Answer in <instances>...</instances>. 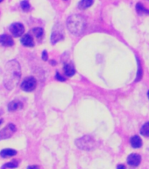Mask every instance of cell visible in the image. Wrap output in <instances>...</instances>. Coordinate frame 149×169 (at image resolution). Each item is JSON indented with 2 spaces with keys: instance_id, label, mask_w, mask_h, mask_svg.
I'll list each match as a JSON object with an SVG mask.
<instances>
[{
  "instance_id": "6da1fadb",
  "label": "cell",
  "mask_w": 149,
  "mask_h": 169,
  "mask_svg": "<svg viewBox=\"0 0 149 169\" xmlns=\"http://www.w3.org/2000/svg\"><path fill=\"white\" fill-rule=\"evenodd\" d=\"M21 77V68L17 60L7 62L4 71V85L8 90L15 87Z\"/></svg>"
},
{
  "instance_id": "7a4b0ae2",
  "label": "cell",
  "mask_w": 149,
  "mask_h": 169,
  "mask_svg": "<svg viewBox=\"0 0 149 169\" xmlns=\"http://www.w3.org/2000/svg\"><path fill=\"white\" fill-rule=\"evenodd\" d=\"M67 26L71 33H74V34H80L85 29V20L80 15L74 14V15H71L68 19Z\"/></svg>"
},
{
  "instance_id": "3957f363",
  "label": "cell",
  "mask_w": 149,
  "mask_h": 169,
  "mask_svg": "<svg viewBox=\"0 0 149 169\" xmlns=\"http://www.w3.org/2000/svg\"><path fill=\"white\" fill-rule=\"evenodd\" d=\"M75 145L82 150H87V151L94 149L96 145L95 139L92 136H83L79 139H77L75 142Z\"/></svg>"
},
{
  "instance_id": "277c9868",
  "label": "cell",
  "mask_w": 149,
  "mask_h": 169,
  "mask_svg": "<svg viewBox=\"0 0 149 169\" xmlns=\"http://www.w3.org/2000/svg\"><path fill=\"white\" fill-rule=\"evenodd\" d=\"M37 86V80L34 77H27L25 78V80L22 82L21 89L25 92H32L33 91Z\"/></svg>"
},
{
  "instance_id": "5b68a950",
  "label": "cell",
  "mask_w": 149,
  "mask_h": 169,
  "mask_svg": "<svg viewBox=\"0 0 149 169\" xmlns=\"http://www.w3.org/2000/svg\"><path fill=\"white\" fill-rule=\"evenodd\" d=\"M17 131V128L15 124L13 123H9L8 125H6L4 129H2L0 131V141L4 140V139H8L11 137L13 135V133H15Z\"/></svg>"
},
{
  "instance_id": "8992f818",
  "label": "cell",
  "mask_w": 149,
  "mask_h": 169,
  "mask_svg": "<svg viewBox=\"0 0 149 169\" xmlns=\"http://www.w3.org/2000/svg\"><path fill=\"white\" fill-rule=\"evenodd\" d=\"M10 31L14 37H19L25 32V27L21 23H13L10 27Z\"/></svg>"
},
{
  "instance_id": "52a82bcc",
  "label": "cell",
  "mask_w": 149,
  "mask_h": 169,
  "mask_svg": "<svg viewBox=\"0 0 149 169\" xmlns=\"http://www.w3.org/2000/svg\"><path fill=\"white\" fill-rule=\"evenodd\" d=\"M63 37L64 34L62 27H59V28L54 27L53 33H52V35H51V42H52V43L54 44L60 42V41H62V40H63Z\"/></svg>"
},
{
  "instance_id": "ba28073f",
  "label": "cell",
  "mask_w": 149,
  "mask_h": 169,
  "mask_svg": "<svg viewBox=\"0 0 149 169\" xmlns=\"http://www.w3.org/2000/svg\"><path fill=\"white\" fill-rule=\"evenodd\" d=\"M0 44L4 47H11L14 45V41L8 34H0Z\"/></svg>"
},
{
  "instance_id": "9c48e42d",
  "label": "cell",
  "mask_w": 149,
  "mask_h": 169,
  "mask_svg": "<svg viewBox=\"0 0 149 169\" xmlns=\"http://www.w3.org/2000/svg\"><path fill=\"white\" fill-rule=\"evenodd\" d=\"M141 161V158L140 156L137 154V153H133L131 155H129L127 158V162L129 165L133 166V167H137L140 164Z\"/></svg>"
},
{
  "instance_id": "30bf717a",
  "label": "cell",
  "mask_w": 149,
  "mask_h": 169,
  "mask_svg": "<svg viewBox=\"0 0 149 169\" xmlns=\"http://www.w3.org/2000/svg\"><path fill=\"white\" fill-rule=\"evenodd\" d=\"M22 108H23V103L20 100H14L8 104V110L10 112H15L17 110L21 109Z\"/></svg>"
},
{
  "instance_id": "8fae6325",
  "label": "cell",
  "mask_w": 149,
  "mask_h": 169,
  "mask_svg": "<svg viewBox=\"0 0 149 169\" xmlns=\"http://www.w3.org/2000/svg\"><path fill=\"white\" fill-rule=\"evenodd\" d=\"M20 42L23 46L25 47H33L34 46V42H33V39L32 37L29 34V33H27L25 34L23 37H21L20 39Z\"/></svg>"
},
{
  "instance_id": "7c38bea8",
  "label": "cell",
  "mask_w": 149,
  "mask_h": 169,
  "mask_svg": "<svg viewBox=\"0 0 149 169\" xmlns=\"http://www.w3.org/2000/svg\"><path fill=\"white\" fill-rule=\"evenodd\" d=\"M17 154V151L16 150H13V149H9V148H7V149H4V150H2L1 152H0V156L2 157V158H11L12 156H15Z\"/></svg>"
},
{
  "instance_id": "4fadbf2b",
  "label": "cell",
  "mask_w": 149,
  "mask_h": 169,
  "mask_svg": "<svg viewBox=\"0 0 149 169\" xmlns=\"http://www.w3.org/2000/svg\"><path fill=\"white\" fill-rule=\"evenodd\" d=\"M94 4V0H81L78 4V7L81 10H85L91 7Z\"/></svg>"
},
{
  "instance_id": "5bb4252c",
  "label": "cell",
  "mask_w": 149,
  "mask_h": 169,
  "mask_svg": "<svg viewBox=\"0 0 149 169\" xmlns=\"http://www.w3.org/2000/svg\"><path fill=\"white\" fill-rule=\"evenodd\" d=\"M63 71H64V73H65V75L68 77L74 76V72H75L74 67L71 65V64H65V65H64Z\"/></svg>"
},
{
  "instance_id": "9a60e30c",
  "label": "cell",
  "mask_w": 149,
  "mask_h": 169,
  "mask_svg": "<svg viewBox=\"0 0 149 169\" xmlns=\"http://www.w3.org/2000/svg\"><path fill=\"white\" fill-rule=\"evenodd\" d=\"M131 145L133 148H139L142 145V141L138 136H134L131 138Z\"/></svg>"
},
{
  "instance_id": "2e32d148",
  "label": "cell",
  "mask_w": 149,
  "mask_h": 169,
  "mask_svg": "<svg viewBox=\"0 0 149 169\" xmlns=\"http://www.w3.org/2000/svg\"><path fill=\"white\" fill-rule=\"evenodd\" d=\"M19 160H17V159H14V160H11V161H10V162H8V163L3 165V166H2V167H1V169L17 168V167H19Z\"/></svg>"
},
{
  "instance_id": "e0dca14e",
  "label": "cell",
  "mask_w": 149,
  "mask_h": 169,
  "mask_svg": "<svg viewBox=\"0 0 149 169\" xmlns=\"http://www.w3.org/2000/svg\"><path fill=\"white\" fill-rule=\"evenodd\" d=\"M32 33L37 37L38 39H41L44 35V30L41 27H34L32 28Z\"/></svg>"
},
{
  "instance_id": "ac0fdd59",
  "label": "cell",
  "mask_w": 149,
  "mask_h": 169,
  "mask_svg": "<svg viewBox=\"0 0 149 169\" xmlns=\"http://www.w3.org/2000/svg\"><path fill=\"white\" fill-rule=\"evenodd\" d=\"M140 133L144 136H149V122H147L142 126V128L140 130Z\"/></svg>"
},
{
  "instance_id": "d6986e66",
  "label": "cell",
  "mask_w": 149,
  "mask_h": 169,
  "mask_svg": "<svg viewBox=\"0 0 149 169\" xmlns=\"http://www.w3.org/2000/svg\"><path fill=\"white\" fill-rule=\"evenodd\" d=\"M20 7L22 8V10L24 11H28L31 9V6L29 4V2L27 0H23L20 3Z\"/></svg>"
},
{
  "instance_id": "ffe728a7",
  "label": "cell",
  "mask_w": 149,
  "mask_h": 169,
  "mask_svg": "<svg viewBox=\"0 0 149 169\" xmlns=\"http://www.w3.org/2000/svg\"><path fill=\"white\" fill-rule=\"evenodd\" d=\"M137 11H138V12H145V13H149V11L148 10H146L145 8H144V6H142V5H140V4H138L137 5Z\"/></svg>"
},
{
  "instance_id": "44dd1931",
  "label": "cell",
  "mask_w": 149,
  "mask_h": 169,
  "mask_svg": "<svg viewBox=\"0 0 149 169\" xmlns=\"http://www.w3.org/2000/svg\"><path fill=\"white\" fill-rule=\"evenodd\" d=\"M42 59L44 61L48 60V52L46 50H44L42 53Z\"/></svg>"
},
{
  "instance_id": "7402d4cb",
  "label": "cell",
  "mask_w": 149,
  "mask_h": 169,
  "mask_svg": "<svg viewBox=\"0 0 149 169\" xmlns=\"http://www.w3.org/2000/svg\"><path fill=\"white\" fill-rule=\"evenodd\" d=\"M55 78H56V79H58V80H61V81H65V78H64L63 77H62L59 73H57L56 75H55Z\"/></svg>"
},
{
  "instance_id": "603a6c76",
  "label": "cell",
  "mask_w": 149,
  "mask_h": 169,
  "mask_svg": "<svg viewBox=\"0 0 149 169\" xmlns=\"http://www.w3.org/2000/svg\"><path fill=\"white\" fill-rule=\"evenodd\" d=\"M27 169H40V167H38V166H35V165H33V166H30V167H28Z\"/></svg>"
},
{
  "instance_id": "cb8c5ba5",
  "label": "cell",
  "mask_w": 149,
  "mask_h": 169,
  "mask_svg": "<svg viewBox=\"0 0 149 169\" xmlns=\"http://www.w3.org/2000/svg\"><path fill=\"white\" fill-rule=\"evenodd\" d=\"M117 169H126V167H125L124 165H118Z\"/></svg>"
},
{
  "instance_id": "d4e9b609",
  "label": "cell",
  "mask_w": 149,
  "mask_h": 169,
  "mask_svg": "<svg viewBox=\"0 0 149 169\" xmlns=\"http://www.w3.org/2000/svg\"><path fill=\"white\" fill-rule=\"evenodd\" d=\"M50 63H51V64H52V65H55V64H56V63H55V61H50Z\"/></svg>"
},
{
  "instance_id": "484cf974",
  "label": "cell",
  "mask_w": 149,
  "mask_h": 169,
  "mask_svg": "<svg viewBox=\"0 0 149 169\" xmlns=\"http://www.w3.org/2000/svg\"><path fill=\"white\" fill-rule=\"evenodd\" d=\"M2 122H3V120H2V119H0V124H1Z\"/></svg>"
},
{
  "instance_id": "4316f807",
  "label": "cell",
  "mask_w": 149,
  "mask_h": 169,
  "mask_svg": "<svg viewBox=\"0 0 149 169\" xmlns=\"http://www.w3.org/2000/svg\"><path fill=\"white\" fill-rule=\"evenodd\" d=\"M147 96H148V99H149V91H148V93H147Z\"/></svg>"
},
{
  "instance_id": "83f0119b",
  "label": "cell",
  "mask_w": 149,
  "mask_h": 169,
  "mask_svg": "<svg viewBox=\"0 0 149 169\" xmlns=\"http://www.w3.org/2000/svg\"><path fill=\"white\" fill-rule=\"evenodd\" d=\"M1 2H3V0H0V3H1Z\"/></svg>"
}]
</instances>
